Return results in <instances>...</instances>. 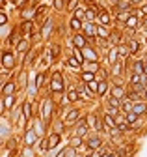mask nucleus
Masks as SVG:
<instances>
[{
  "mask_svg": "<svg viewBox=\"0 0 147 157\" xmlns=\"http://www.w3.org/2000/svg\"><path fill=\"white\" fill-rule=\"evenodd\" d=\"M117 52H119V56H121V58H131V49H128L127 41H123V43H119V45H117Z\"/></svg>",
  "mask_w": 147,
  "mask_h": 157,
  "instance_id": "nucleus-47",
  "label": "nucleus"
},
{
  "mask_svg": "<svg viewBox=\"0 0 147 157\" xmlns=\"http://www.w3.org/2000/svg\"><path fill=\"white\" fill-rule=\"evenodd\" d=\"M104 135L102 133H95V131H91L88 136H86V140H84V146L88 151H93V150H99L102 144H104Z\"/></svg>",
  "mask_w": 147,
  "mask_h": 157,
  "instance_id": "nucleus-4",
  "label": "nucleus"
},
{
  "mask_svg": "<svg viewBox=\"0 0 147 157\" xmlns=\"http://www.w3.org/2000/svg\"><path fill=\"white\" fill-rule=\"evenodd\" d=\"M0 49H2V37H0Z\"/></svg>",
  "mask_w": 147,
  "mask_h": 157,
  "instance_id": "nucleus-62",
  "label": "nucleus"
},
{
  "mask_svg": "<svg viewBox=\"0 0 147 157\" xmlns=\"http://www.w3.org/2000/svg\"><path fill=\"white\" fill-rule=\"evenodd\" d=\"M19 66H21V60L17 56L15 49H9V47L0 49V67L4 71H17Z\"/></svg>",
  "mask_w": 147,
  "mask_h": 157,
  "instance_id": "nucleus-1",
  "label": "nucleus"
},
{
  "mask_svg": "<svg viewBox=\"0 0 147 157\" xmlns=\"http://www.w3.org/2000/svg\"><path fill=\"white\" fill-rule=\"evenodd\" d=\"M21 37H23V36H21V32H19V30H17V28L13 26V28L9 30V34H8V36L2 39V47H9V49H15V45L21 41Z\"/></svg>",
  "mask_w": 147,
  "mask_h": 157,
  "instance_id": "nucleus-14",
  "label": "nucleus"
},
{
  "mask_svg": "<svg viewBox=\"0 0 147 157\" xmlns=\"http://www.w3.org/2000/svg\"><path fill=\"white\" fill-rule=\"evenodd\" d=\"M19 107H21V112H23V116L26 118L28 122H32V118L35 116V103H34V99L32 97H23L21 99V103H19Z\"/></svg>",
  "mask_w": 147,
  "mask_h": 157,
  "instance_id": "nucleus-7",
  "label": "nucleus"
},
{
  "mask_svg": "<svg viewBox=\"0 0 147 157\" xmlns=\"http://www.w3.org/2000/svg\"><path fill=\"white\" fill-rule=\"evenodd\" d=\"M82 26H84V21H80V19L73 17V15L67 17V28H69L71 34L73 32H82Z\"/></svg>",
  "mask_w": 147,
  "mask_h": 157,
  "instance_id": "nucleus-25",
  "label": "nucleus"
},
{
  "mask_svg": "<svg viewBox=\"0 0 147 157\" xmlns=\"http://www.w3.org/2000/svg\"><path fill=\"white\" fill-rule=\"evenodd\" d=\"M91 92H95V95H97V88H99V81H97V78H95V81H91V82H88L86 84Z\"/></svg>",
  "mask_w": 147,
  "mask_h": 157,
  "instance_id": "nucleus-54",
  "label": "nucleus"
},
{
  "mask_svg": "<svg viewBox=\"0 0 147 157\" xmlns=\"http://www.w3.org/2000/svg\"><path fill=\"white\" fill-rule=\"evenodd\" d=\"M30 73L32 71H28L24 67H19L15 71V81H17V86H19V94L26 92V86H28V81H30Z\"/></svg>",
  "mask_w": 147,
  "mask_h": 157,
  "instance_id": "nucleus-8",
  "label": "nucleus"
},
{
  "mask_svg": "<svg viewBox=\"0 0 147 157\" xmlns=\"http://www.w3.org/2000/svg\"><path fill=\"white\" fill-rule=\"evenodd\" d=\"M50 10H52V8H48L47 4H43V2H41V4H39L38 8H35V15H34V23L38 25V26H41V25L45 23V19H47V17L50 15Z\"/></svg>",
  "mask_w": 147,
  "mask_h": 157,
  "instance_id": "nucleus-15",
  "label": "nucleus"
},
{
  "mask_svg": "<svg viewBox=\"0 0 147 157\" xmlns=\"http://www.w3.org/2000/svg\"><path fill=\"white\" fill-rule=\"evenodd\" d=\"M102 67V62H84L82 64V69H86V71H93V73H97L99 69Z\"/></svg>",
  "mask_w": 147,
  "mask_h": 157,
  "instance_id": "nucleus-41",
  "label": "nucleus"
},
{
  "mask_svg": "<svg viewBox=\"0 0 147 157\" xmlns=\"http://www.w3.org/2000/svg\"><path fill=\"white\" fill-rule=\"evenodd\" d=\"M125 97H128V99H132V101H138L140 99V94L136 90H132V88H127V95Z\"/></svg>",
  "mask_w": 147,
  "mask_h": 157,
  "instance_id": "nucleus-53",
  "label": "nucleus"
},
{
  "mask_svg": "<svg viewBox=\"0 0 147 157\" xmlns=\"http://www.w3.org/2000/svg\"><path fill=\"white\" fill-rule=\"evenodd\" d=\"M145 2V0H131V4H132V8H140L142 4Z\"/></svg>",
  "mask_w": 147,
  "mask_h": 157,
  "instance_id": "nucleus-57",
  "label": "nucleus"
},
{
  "mask_svg": "<svg viewBox=\"0 0 147 157\" xmlns=\"http://www.w3.org/2000/svg\"><path fill=\"white\" fill-rule=\"evenodd\" d=\"M119 60H121V56L117 52V47H110V51L106 54V66H112V64H116Z\"/></svg>",
  "mask_w": 147,
  "mask_h": 157,
  "instance_id": "nucleus-34",
  "label": "nucleus"
},
{
  "mask_svg": "<svg viewBox=\"0 0 147 157\" xmlns=\"http://www.w3.org/2000/svg\"><path fill=\"white\" fill-rule=\"evenodd\" d=\"M28 4H30V0H9V6L13 10H17V11L23 10V8H26Z\"/></svg>",
  "mask_w": 147,
  "mask_h": 157,
  "instance_id": "nucleus-48",
  "label": "nucleus"
},
{
  "mask_svg": "<svg viewBox=\"0 0 147 157\" xmlns=\"http://www.w3.org/2000/svg\"><path fill=\"white\" fill-rule=\"evenodd\" d=\"M35 150H38V153L41 155V157H45L48 151H50V148H48V140H47V136H41V139L38 140V144H35Z\"/></svg>",
  "mask_w": 147,
  "mask_h": 157,
  "instance_id": "nucleus-31",
  "label": "nucleus"
},
{
  "mask_svg": "<svg viewBox=\"0 0 147 157\" xmlns=\"http://www.w3.org/2000/svg\"><path fill=\"white\" fill-rule=\"evenodd\" d=\"M110 86H112V81H99V88H97V99H104L110 94Z\"/></svg>",
  "mask_w": 147,
  "mask_h": 157,
  "instance_id": "nucleus-27",
  "label": "nucleus"
},
{
  "mask_svg": "<svg viewBox=\"0 0 147 157\" xmlns=\"http://www.w3.org/2000/svg\"><path fill=\"white\" fill-rule=\"evenodd\" d=\"M9 4V0H0V6H2V8H6Z\"/></svg>",
  "mask_w": 147,
  "mask_h": 157,
  "instance_id": "nucleus-60",
  "label": "nucleus"
},
{
  "mask_svg": "<svg viewBox=\"0 0 147 157\" xmlns=\"http://www.w3.org/2000/svg\"><path fill=\"white\" fill-rule=\"evenodd\" d=\"M69 39V47H77V49H84L88 45V37L82 34V32H73L67 36Z\"/></svg>",
  "mask_w": 147,
  "mask_h": 157,
  "instance_id": "nucleus-13",
  "label": "nucleus"
},
{
  "mask_svg": "<svg viewBox=\"0 0 147 157\" xmlns=\"http://www.w3.org/2000/svg\"><path fill=\"white\" fill-rule=\"evenodd\" d=\"M80 4H82V0H67V2H65V11H63V13H69V15H71Z\"/></svg>",
  "mask_w": 147,
  "mask_h": 157,
  "instance_id": "nucleus-45",
  "label": "nucleus"
},
{
  "mask_svg": "<svg viewBox=\"0 0 147 157\" xmlns=\"http://www.w3.org/2000/svg\"><path fill=\"white\" fill-rule=\"evenodd\" d=\"M71 15H73V17H77V19H80V21H86V6L80 4V6H78L75 11H73Z\"/></svg>",
  "mask_w": 147,
  "mask_h": 157,
  "instance_id": "nucleus-49",
  "label": "nucleus"
},
{
  "mask_svg": "<svg viewBox=\"0 0 147 157\" xmlns=\"http://www.w3.org/2000/svg\"><path fill=\"white\" fill-rule=\"evenodd\" d=\"M82 4H86V6H101L104 2L102 0H82Z\"/></svg>",
  "mask_w": 147,
  "mask_h": 157,
  "instance_id": "nucleus-55",
  "label": "nucleus"
},
{
  "mask_svg": "<svg viewBox=\"0 0 147 157\" xmlns=\"http://www.w3.org/2000/svg\"><path fill=\"white\" fill-rule=\"evenodd\" d=\"M45 52L48 56L50 64L54 66L56 62H60L62 58H63V43H60V41H48V47L45 49Z\"/></svg>",
  "mask_w": 147,
  "mask_h": 157,
  "instance_id": "nucleus-2",
  "label": "nucleus"
},
{
  "mask_svg": "<svg viewBox=\"0 0 147 157\" xmlns=\"http://www.w3.org/2000/svg\"><path fill=\"white\" fill-rule=\"evenodd\" d=\"M95 23H97V25H108V26L114 25V15H112V11H110V8H108L106 4H101V6H99Z\"/></svg>",
  "mask_w": 147,
  "mask_h": 157,
  "instance_id": "nucleus-6",
  "label": "nucleus"
},
{
  "mask_svg": "<svg viewBox=\"0 0 147 157\" xmlns=\"http://www.w3.org/2000/svg\"><path fill=\"white\" fill-rule=\"evenodd\" d=\"M140 118H143V120H147V101H143V99H138V101H134V109H132Z\"/></svg>",
  "mask_w": 147,
  "mask_h": 157,
  "instance_id": "nucleus-29",
  "label": "nucleus"
},
{
  "mask_svg": "<svg viewBox=\"0 0 147 157\" xmlns=\"http://www.w3.org/2000/svg\"><path fill=\"white\" fill-rule=\"evenodd\" d=\"M97 81H110V77H112V75H110V69H108V66H102L97 73Z\"/></svg>",
  "mask_w": 147,
  "mask_h": 157,
  "instance_id": "nucleus-46",
  "label": "nucleus"
},
{
  "mask_svg": "<svg viewBox=\"0 0 147 157\" xmlns=\"http://www.w3.org/2000/svg\"><path fill=\"white\" fill-rule=\"evenodd\" d=\"M0 97H2V99H4V105H6V110H8V114L13 110V109H17V107H19V95H0Z\"/></svg>",
  "mask_w": 147,
  "mask_h": 157,
  "instance_id": "nucleus-24",
  "label": "nucleus"
},
{
  "mask_svg": "<svg viewBox=\"0 0 147 157\" xmlns=\"http://www.w3.org/2000/svg\"><path fill=\"white\" fill-rule=\"evenodd\" d=\"M127 45H128V49H131V56L134 58V56H140L142 52H143V41L140 39V36H134V37H128L127 39Z\"/></svg>",
  "mask_w": 147,
  "mask_h": 157,
  "instance_id": "nucleus-12",
  "label": "nucleus"
},
{
  "mask_svg": "<svg viewBox=\"0 0 147 157\" xmlns=\"http://www.w3.org/2000/svg\"><path fill=\"white\" fill-rule=\"evenodd\" d=\"M34 15H35V8L34 6H26V8H23V10H19V21H34Z\"/></svg>",
  "mask_w": 147,
  "mask_h": 157,
  "instance_id": "nucleus-30",
  "label": "nucleus"
},
{
  "mask_svg": "<svg viewBox=\"0 0 147 157\" xmlns=\"http://www.w3.org/2000/svg\"><path fill=\"white\" fill-rule=\"evenodd\" d=\"M0 10H2V6H0Z\"/></svg>",
  "mask_w": 147,
  "mask_h": 157,
  "instance_id": "nucleus-63",
  "label": "nucleus"
},
{
  "mask_svg": "<svg viewBox=\"0 0 147 157\" xmlns=\"http://www.w3.org/2000/svg\"><path fill=\"white\" fill-rule=\"evenodd\" d=\"M132 13V10H127V11H116L114 13V25H117V26H123L125 25V21L128 19V15Z\"/></svg>",
  "mask_w": 147,
  "mask_h": 157,
  "instance_id": "nucleus-32",
  "label": "nucleus"
},
{
  "mask_svg": "<svg viewBox=\"0 0 147 157\" xmlns=\"http://www.w3.org/2000/svg\"><path fill=\"white\" fill-rule=\"evenodd\" d=\"M102 122H104V125L106 127H117V124H116V116H112V114H108V112H104L102 110Z\"/></svg>",
  "mask_w": 147,
  "mask_h": 157,
  "instance_id": "nucleus-42",
  "label": "nucleus"
},
{
  "mask_svg": "<svg viewBox=\"0 0 147 157\" xmlns=\"http://www.w3.org/2000/svg\"><path fill=\"white\" fill-rule=\"evenodd\" d=\"M127 10H132V4H131V0H117V4L114 8H110V11H112V15L116 11H127Z\"/></svg>",
  "mask_w": 147,
  "mask_h": 157,
  "instance_id": "nucleus-35",
  "label": "nucleus"
},
{
  "mask_svg": "<svg viewBox=\"0 0 147 157\" xmlns=\"http://www.w3.org/2000/svg\"><path fill=\"white\" fill-rule=\"evenodd\" d=\"M32 49H34V43L30 41V37H21V41L15 45V52H17V56H19V60Z\"/></svg>",
  "mask_w": 147,
  "mask_h": 157,
  "instance_id": "nucleus-18",
  "label": "nucleus"
},
{
  "mask_svg": "<svg viewBox=\"0 0 147 157\" xmlns=\"http://www.w3.org/2000/svg\"><path fill=\"white\" fill-rule=\"evenodd\" d=\"M84 140H86V139H82V136L69 135V140H67V144H69V146H73V148H77V150H80V148L84 146Z\"/></svg>",
  "mask_w": 147,
  "mask_h": 157,
  "instance_id": "nucleus-37",
  "label": "nucleus"
},
{
  "mask_svg": "<svg viewBox=\"0 0 147 157\" xmlns=\"http://www.w3.org/2000/svg\"><path fill=\"white\" fill-rule=\"evenodd\" d=\"M123 41H127L123 28H117V25H112V30H110V36H108V45L110 47H117Z\"/></svg>",
  "mask_w": 147,
  "mask_h": 157,
  "instance_id": "nucleus-9",
  "label": "nucleus"
},
{
  "mask_svg": "<svg viewBox=\"0 0 147 157\" xmlns=\"http://www.w3.org/2000/svg\"><path fill=\"white\" fill-rule=\"evenodd\" d=\"M82 54H84V58L88 62H101L102 60V56H101V52H99V49L95 45H86L82 49Z\"/></svg>",
  "mask_w": 147,
  "mask_h": 157,
  "instance_id": "nucleus-16",
  "label": "nucleus"
},
{
  "mask_svg": "<svg viewBox=\"0 0 147 157\" xmlns=\"http://www.w3.org/2000/svg\"><path fill=\"white\" fill-rule=\"evenodd\" d=\"M19 95V86H17V81H15V75L9 77L8 81L4 82L2 90H0V95Z\"/></svg>",
  "mask_w": 147,
  "mask_h": 157,
  "instance_id": "nucleus-17",
  "label": "nucleus"
},
{
  "mask_svg": "<svg viewBox=\"0 0 147 157\" xmlns=\"http://www.w3.org/2000/svg\"><path fill=\"white\" fill-rule=\"evenodd\" d=\"M84 114V110H82V107H78V105H71L67 110H65V114L62 116L63 118V122L67 124V127L71 129V127H75L77 125V122L80 120V116Z\"/></svg>",
  "mask_w": 147,
  "mask_h": 157,
  "instance_id": "nucleus-3",
  "label": "nucleus"
},
{
  "mask_svg": "<svg viewBox=\"0 0 147 157\" xmlns=\"http://www.w3.org/2000/svg\"><path fill=\"white\" fill-rule=\"evenodd\" d=\"M38 150L35 148H30V146H23L19 150V157H38Z\"/></svg>",
  "mask_w": 147,
  "mask_h": 157,
  "instance_id": "nucleus-40",
  "label": "nucleus"
},
{
  "mask_svg": "<svg viewBox=\"0 0 147 157\" xmlns=\"http://www.w3.org/2000/svg\"><path fill=\"white\" fill-rule=\"evenodd\" d=\"M104 157H117V155H116V151H114V150H110L108 153H104Z\"/></svg>",
  "mask_w": 147,
  "mask_h": 157,
  "instance_id": "nucleus-59",
  "label": "nucleus"
},
{
  "mask_svg": "<svg viewBox=\"0 0 147 157\" xmlns=\"http://www.w3.org/2000/svg\"><path fill=\"white\" fill-rule=\"evenodd\" d=\"M62 60H63V67H65L69 73H77V75H78V71L82 69V64H80V62L77 60V58L71 54V52L63 54V58H62Z\"/></svg>",
  "mask_w": 147,
  "mask_h": 157,
  "instance_id": "nucleus-10",
  "label": "nucleus"
},
{
  "mask_svg": "<svg viewBox=\"0 0 147 157\" xmlns=\"http://www.w3.org/2000/svg\"><path fill=\"white\" fill-rule=\"evenodd\" d=\"M38 140H39V136L35 135V131L28 125L23 133H21V142H23V146H30V148H35V144H38Z\"/></svg>",
  "mask_w": 147,
  "mask_h": 157,
  "instance_id": "nucleus-11",
  "label": "nucleus"
},
{
  "mask_svg": "<svg viewBox=\"0 0 147 157\" xmlns=\"http://www.w3.org/2000/svg\"><path fill=\"white\" fill-rule=\"evenodd\" d=\"M50 131H56V133H60V135H65V133L69 131V127H67V124L63 122V118L58 116V118H54V120L50 122ZM67 135H69V133H67Z\"/></svg>",
  "mask_w": 147,
  "mask_h": 157,
  "instance_id": "nucleus-20",
  "label": "nucleus"
},
{
  "mask_svg": "<svg viewBox=\"0 0 147 157\" xmlns=\"http://www.w3.org/2000/svg\"><path fill=\"white\" fill-rule=\"evenodd\" d=\"M65 2H67V0H65Z\"/></svg>",
  "mask_w": 147,
  "mask_h": 157,
  "instance_id": "nucleus-64",
  "label": "nucleus"
},
{
  "mask_svg": "<svg viewBox=\"0 0 147 157\" xmlns=\"http://www.w3.org/2000/svg\"><path fill=\"white\" fill-rule=\"evenodd\" d=\"M112 97H117V99H123L127 95V84H112L110 86V94Z\"/></svg>",
  "mask_w": 147,
  "mask_h": 157,
  "instance_id": "nucleus-26",
  "label": "nucleus"
},
{
  "mask_svg": "<svg viewBox=\"0 0 147 157\" xmlns=\"http://www.w3.org/2000/svg\"><path fill=\"white\" fill-rule=\"evenodd\" d=\"M2 144H4V150H19V139L15 135H9Z\"/></svg>",
  "mask_w": 147,
  "mask_h": 157,
  "instance_id": "nucleus-36",
  "label": "nucleus"
},
{
  "mask_svg": "<svg viewBox=\"0 0 147 157\" xmlns=\"http://www.w3.org/2000/svg\"><path fill=\"white\" fill-rule=\"evenodd\" d=\"M110 30H112V26H108V25H97V37L99 39H108Z\"/></svg>",
  "mask_w": 147,
  "mask_h": 157,
  "instance_id": "nucleus-38",
  "label": "nucleus"
},
{
  "mask_svg": "<svg viewBox=\"0 0 147 157\" xmlns=\"http://www.w3.org/2000/svg\"><path fill=\"white\" fill-rule=\"evenodd\" d=\"M47 140H48V148H50V150L60 148V146H62V140H63V135H60V133H56V131H48Z\"/></svg>",
  "mask_w": 147,
  "mask_h": 157,
  "instance_id": "nucleus-23",
  "label": "nucleus"
},
{
  "mask_svg": "<svg viewBox=\"0 0 147 157\" xmlns=\"http://www.w3.org/2000/svg\"><path fill=\"white\" fill-rule=\"evenodd\" d=\"M125 120H127L128 124H131V125L134 127V125H138V124L143 120V118H140V116H138L134 110H131V112H127V114H125Z\"/></svg>",
  "mask_w": 147,
  "mask_h": 157,
  "instance_id": "nucleus-39",
  "label": "nucleus"
},
{
  "mask_svg": "<svg viewBox=\"0 0 147 157\" xmlns=\"http://www.w3.org/2000/svg\"><path fill=\"white\" fill-rule=\"evenodd\" d=\"M30 127L35 131V135H38L39 139H41V136H47V135H48V131H50V125H48V124L43 120V118H41L39 114H35V116L32 118Z\"/></svg>",
  "mask_w": 147,
  "mask_h": 157,
  "instance_id": "nucleus-5",
  "label": "nucleus"
},
{
  "mask_svg": "<svg viewBox=\"0 0 147 157\" xmlns=\"http://www.w3.org/2000/svg\"><path fill=\"white\" fill-rule=\"evenodd\" d=\"M15 28L21 32V36H23V37H28L35 28H38V25H35L32 19H30V21H19V23L15 25Z\"/></svg>",
  "mask_w": 147,
  "mask_h": 157,
  "instance_id": "nucleus-19",
  "label": "nucleus"
},
{
  "mask_svg": "<svg viewBox=\"0 0 147 157\" xmlns=\"http://www.w3.org/2000/svg\"><path fill=\"white\" fill-rule=\"evenodd\" d=\"M80 157H91V153H84V155H80Z\"/></svg>",
  "mask_w": 147,
  "mask_h": 157,
  "instance_id": "nucleus-61",
  "label": "nucleus"
},
{
  "mask_svg": "<svg viewBox=\"0 0 147 157\" xmlns=\"http://www.w3.org/2000/svg\"><path fill=\"white\" fill-rule=\"evenodd\" d=\"M50 8L56 13H63L65 11V0H50Z\"/></svg>",
  "mask_w": 147,
  "mask_h": 157,
  "instance_id": "nucleus-43",
  "label": "nucleus"
},
{
  "mask_svg": "<svg viewBox=\"0 0 147 157\" xmlns=\"http://www.w3.org/2000/svg\"><path fill=\"white\" fill-rule=\"evenodd\" d=\"M132 109H134V101L128 99V97H123V99H121V112L127 114V112H131Z\"/></svg>",
  "mask_w": 147,
  "mask_h": 157,
  "instance_id": "nucleus-44",
  "label": "nucleus"
},
{
  "mask_svg": "<svg viewBox=\"0 0 147 157\" xmlns=\"http://www.w3.org/2000/svg\"><path fill=\"white\" fill-rule=\"evenodd\" d=\"M71 131H73V133H69V135H77V136H82V139H86V136L91 133V127L88 125V122H78L75 127H71Z\"/></svg>",
  "mask_w": 147,
  "mask_h": 157,
  "instance_id": "nucleus-21",
  "label": "nucleus"
},
{
  "mask_svg": "<svg viewBox=\"0 0 147 157\" xmlns=\"http://www.w3.org/2000/svg\"><path fill=\"white\" fill-rule=\"evenodd\" d=\"M123 146H125V157H134L136 153H138V142H134L132 139L131 140H125L123 142Z\"/></svg>",
  "mask_w": 147,
  "mask_h": 157,
  "instance_id": "nucleus-28",
  "label": "nucleus"
},
{
  "mask_svg": "<svg viewBox=\"0 0 147 157\" xmlns=\"http://www.w3.org/2000/svg\"><path fill=\"white\" fill-rule=\"evenodd\" d=\"M9 25V13L6 11V8L0 10V26H8Z\"/></svg>",
  "mask_w": 147,
  "mask_h": 157,
  "instance_id": "nucleus-51",
  "label": "nucleus"
},
{
  "mask_svg": "<svg viewBox=\"0 0 147 157\" xmlns=\"http://www.w3.org/2000/svg\"><path fill=\"white\" fill-rule=\"evenodd\" d=\"M78 81L80 82H84V84H88V82H91V81H95V78H97V75L93 73V71H86V69H80L78 71Z\"/></svg>",
  "mask_w": 147,
  "mask_h": 157,
  "instance_id": "nucleus-33",
  "label": "nucleus"
},
{
  "mask_svg": "<svg viewBox=\"0 0 147 157\" xmlns=\"http://www.w3.org/2000/svg\"><path fill=\"white\" fill-rule=\"evenodd\" d=\"M62 157H78V150L67 144V146L63 148V155H62Z\"/></svg>",
  "mask_w": 147,
  "mask_h": 157,
  "instance_id": "nucleus-50",
  "label": "nucleus"
},
{
  "mask_svg": "<svg viewBox=\"0 0 147 157\" xmlns=\"http://www.w3.org/2000/svg\"><path fill=\"white\" fill-rule=\"evenodd\" d=\"M140 99H143V101H147V86L140 92Z\"/></svg>",
  "mask_w": 147,
  "mask_h": 157,
  "instance_id": "nucleus-58",
  "label": "nucleus"
},
{
  "mask_svg": "<svg viewBox=\"0 0 147 157\" xmlns=\"http://www.w3.org/2000/svg\"><path fill=\"white\" fill-rule=\"evenodd\" d=\"M138 10H140V15H142V17H147V0H145V2H143Z\"/></svg>",
  "mask_w": 147,
  "mask_h": 157,
  "instance_id": "nucleus-56",
  "label": "nucleus"
},
{
  "mask_svg": "<svg viewBox=\"0 0 147 157\" xmlns=\"http://www.w3.org/2000/svg\"><path fill=\"white\" fill-rule=\"evenodd\" d=\"M143 69H145V62H143V58H132V62H131V69H128V75H143ZM127 75V77H128Z\"/></svg>",
  "mask_w": 147,
  "mask_h": 157,
  "instance_id": "nucleus-22",
  "label": "nucleus"
},
{
  "mask_svg": "<svg viewBox=\"0 0 147 157\" xmlns=\"http://www.w3.org/2000/svg\"><path fill=\"white\" fill-rule=\"evenodd\" d=\"M138 34H147V17H140V23H138Z\"/></svg>",
  "mask_w": 147,
  "mask_h": 157,
  "instance_id": "nucleus-52",
  "label": "nucleus"
}]
</instances>
